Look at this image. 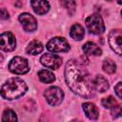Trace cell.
Instances as JSON below:
<instances>
[{
	"mask_svg": "<svg viewBox=\"0 0 122 122\" xmlns=\"http://www.w3.org/2000/svg\"><path fill=\"white\" fill-rule=\"evenodd\" d=\"M84 52L88 55H94V56H99L102 53V50L93 42H87L83 45L82 47Z\"/></svg>",
	"mask_w": 122,
	"mask_h": 122,
	"instance_id": "13",
	"label": "cell"
},
{
	"mask_svg": "<svg viewBox=\"0 0 122 122\" xmlns=\"http://www.w3.org/2000/svg\"><path fill=\"white\" fill-rule=\"evenodd\" d=\"M108 1H111V0H108Z\"/></svg>",
	"mask_w": 122,
	"mask_h": 122,
	"instance_id": "27",
	"label": "cell"
},
{
	"mask_svg": "<svg viewBox=\"0 0 122 122\" xmlns=\"http://www.w3.org/2000/svg\"><path fill=\"white\" fill-rule=\"evenodd\" d=\"M102 68H103L104 71H106L107 73H113V72L115 71L116 66H115V64H114L111 59H106V60L103 62Z\"/></svg>",
	"mask_w": 122,
	"mask_h": 122,
	"instance_id": "18",
	"label": "cell"
},
{
	"mask_svg": "<svg viewBox=\"0 0 122 122\" xmlns=\"http://www.w3.org/2000/svg\"><path fill=\"white\" fill-rule=\"evenodd\" d=\"M43 49H44V47H43V45H42V43H41L40 41H38V40H33V41H31V42L28 45V47H27V49H26V51H27V53H29V54L36 55V54L42 52V51H43Z\"/></svg>",
	"mask_w": 122,
	"mask_h": 122,
	"instance_id": "16",
	"label": "cell"
},
{
	"mask_svg": "<svg viewBox=\"0 0 122 122\" xmlns=\"http://www.w3.org/2000/svg\"><path fill=\"white\" fill-rule=\"evenodd\" d=\"M10 71L15 74H24L27 73L30 71V66L29 62L26 58L20 57V56H15L13 57L8 66Z\"/></svg>",
	"mask_w": 122,
	"mask_h": 122,
	"instance_id": "4",
	"label": "cell"
},
{
	"mask_svg": "<svg viewBox=\"0 0 122 122\" xmlns=\"http://www.w3.org/2000/svg\"><path fill=\"white\" fill-rule=\"evenodd\" d=\"M64 74L68 87L74 93L85 98L94 96L93 79L91 78L84 65L76 60H70L66 64Z\"/></svg>",
	"mask_w": 122,
	"mask_h": 122,
	"instance_id": "1",
	"label": "cell"
},
{
	"mask_svg": "<svg viewBox=\"0 0 122 122\" xmlns=\"http://www.w3.org/2000/svg\"><path fill=\"white\" fill-rule=\"evenodd\" d=\"M111 114L112 117H120L122 116V104H116L111 109Z\"/></svg>",
	"mask_w": 122,
	"mask_h": 122,
	"instance_id": "22",
	"label": "cell"
},
{
	"mask_svg": "<svg viewBox=\"0 0 122 122\" xmlns=\"http://www.w3.org/2000/svg\"><path fill=\"white\" fill-rule=\"evenodd\" d=\"M17 120V116L16 113L12 111V110H5V112H3V116H2V121H11L14 122Z\"/></svg>",
	"mask_w": 122,
	"mask_h": 122,
	"instance_id": "20",
	"label": "cell"
},
{
	"mask_svg": "<svg viewBox=\"0 0 122 122\" xmlns=\"http://www.w3.org/2000/svg\"><path fill=\"white\" fill-rule=\"evenodd\" d=\"M19 21L26 31H33L37 28V22L35 18L28 12L21 13L19 15Z\"/></svg>",
	"mask_w": 122,
	"mask_h": 122,
	"instance_id": "10",
	"label": "cell"
},
{
	"mask_svg": "<svg viewBox=\"0 0 122 122\" xmlns=\"http://www.w3.org/2000/svg\"><path fill=\"white\" fill-rule=\"evenodd\" d=\"M93 86L95 88V91H98L100 92H104L109 89V83L107 79L102 75H96L94 77Z\"/></svg>",
	"mask_w": 122,
	"mask_h": 122,
	"instance_id": "14",
	"label": "cell"
},
{
	"mask_svg": "<svg viewBox=\"0 0 122 122\" xmlns=\"http://www.w3.org/2000/svg\"><path fill=\"white\" fill-rule=\"evenodd\" d=\"M114 91H115V93L117 94V96L122 99V82H119L115 85Z\"/></svg>",
	"mask_w": 122,
	"mask_h": 122,
	"instance_id": "23",
	"label": "cell"
},
{
	"mask_svg": "<svg viewBox=\"0 0 122 122\" xmlns=\"http://www.w3.org/2000/svg\"><path fill=\"white\" fill-rule=\"evenodd\" d=\"M28 87L25 81L20 78L13 77L8 79L1 88V95L4 99L13 100L16 99L27 92Z\"/></svg>",
	"mask_w": 122,
	"mask_h": 122,
	"instance_id": "2",
	"label": "cell"
},
{
	"mask_svg": "<svg viewBox=\"0 0 122 122\" xmlns=\"http://www.w3.org/2000/svg\"><path fill=\"white\" fill-rule=\"evenodd\" d=\"M116 1H117L118 4H121V5H122V0H116Z\"/></svg>",
	"mask_w": 122,
	"mask_h": 122,
	"instance_id": "25",
	"label": "cell"
},
{
	"mask_svg": "<svg viewBox=\"0 0 122 122\" xmlns=\"http://www.w3.org/2000/svg\"><path fill=\"white\" fill-rule=\"evenodd\" d=\"M108 40L112 50L115 53L122 55V30H111L108 36Z\"/></svg>",
	"mask_w": 122,
	"mask_h": 122,
	"instance_id": "7",
	"label": "cell"
},
{
	"mask_svg": "<svg viewBox=\"0 0 122 122\" xmlns=\"http://www.w3.org/2000/svg\"><path fill=\"white\" fill-rule=\"evenodd\" d=\"M1 18L2 19H8L9 18V13L4 8H2V10H1Z\"/></svg>",
	"mask_w": 122,
	"mask_h": 122,
	"instance_id": "24",
	"label": "cell"
},
{
	"mask_svg": "<svg viewBox=\"0 0 122 122\" xmlns=\"http://www.w3.org/2000/svg\"><path fill=\"white\" fill-rule=\"evenodd\" d=\"M86 27L88 30L93 34H101L105 30L103 19L98 13H93L86 19Z\"/></svg>",
	"mask_w": 122,
	"mask_h": 122,
	"instance_id": "3",
	"label": "cell"
},
{
	"mask_svg": "<svg viewBox=\"0 0 122 122\" xmlns=\"http://www.w3.org/2000/svg\"><path fill=\"white\" fill-rule=\"evenodd\" d=\"M116 104H117L116 100L114 99V97H112V96H111V95L102 99V105H103V107H105V108H107V109H112V108L113 106H115Z\"/></svg>",
	"mask_w": 122,
	"mask_h": 122,
	"instance_id": "21",
	"label": "cell"
},
{
	"mask_svg": "<svg viewBox=\"0 0 122 122\" xmlns=\"http://www.w3.org/2000/svg\"><path fill=\"white\" fill-rule=\"evenodd\" d=\"M40 62L43 66H45L48 69L51 70H56L58 69L62 64V58L53 53H46L43 54L40 58Z\"/></svg>",
	"mask_w": 122,
	"mask_h": 122,
	"instance_id": "8",
	"label": "cell"
},
{
	"mask_svg": "<svg viewBox=\"0 0 122 122\" xmlns=\"http://www.w3.org/2000/svg\"><path fill=\"white\" fill-rule=\"evenodd\" d=\"M61 5L65 8L70 14H72L75 11V2L74 0H61Z\"/></svg>",
	"mask_w": 122,
	"mask_h": 122,
	"instance_id": "19",
	"label": "cell"
},
{
	"mask_svg": "<svg viewBox=\"0 0 122 122\" xmlns=\"http://www.w3.org/2000/svg\"><path fill=\"white\" fill-rule=\"evenodd\" d=\"M16 47V40L14 35L10 32L6 31L3 32L0 36V48L4 51H12Z\"/></svg>",
	"mask_w": 122,
	"mask_h": 122,
	"instance_id": "9",
	"label": "cell"
},
{
	"mask_svg": "<svg viewBox=\"0 0 122 122\" xmlns=\"http://www.w3.org/2000/svg\"><path fill=\"white\" fill-rule=\"evenodd\" d=\"M38 76L41 82L43 83H52L55 80L54 74L48 70H41L38 71Z\"/></svg>",
	"mask_w": 122,
	"mask_h": 122,
	"instance_id": "17",
	"label": "cell"
},
{
	"mask_svg": "<svg viewBox=\"0 0 122 122\" xmlns=\"http://www.w3.org/2000/svg\"><path fill=\"white\" fill-rule=\"evenodd\" d=\"M121 15H122V10H121Z\"/></svg>",
	"mask_w": 122,
	"mask_h": 122,
	"instance_id": "26",
	"label": "cell"
},
{
	"mask_svg": "<svg viewBox=\"0 0 122 122\" xmlns=\"http://www.w3.org/2000/svg\"><path fill=\"white\" fill-rule=\"evenodd\" d=\"M44 96L48 103L51 106L59 105L64 99V92L58 87H50L44 92Z\"/></svg>",
	"mask_w": 122,
	"mask_h": 122,
	"instance_id": "5",
	"label": "cell"
},
{
	"mask_svg": "<svg viewBox=\"0 0 122 122\" xmlns=\"http://www.w3.org/2000/svg\"><path fill=\"white\" fill-rule=\"evenodd\" d=\"M30 5L34 12L39 15L47 13L50 10V4L47 0H31Z\"/></svg>",
	"mask_w": 122,
	"mask_h": 122,
	"instance_id": "11",
	"label": "cell"
},
{
	"mask_svg": "<svg viewBox=\"0 0 122 122\" xmlns=\"http://www.w3.org/2000/svg\"><path fill=\"white\" fill-rule=\"evenodd\" d=\"M47 50L51 52H67L70 51V44L63 37H54L48 42Z\"/></svg>",
	"mask_w": 122,
	"mask_h": 122,
	"instance_id": "6",
	"label": "cell"
},
{
	"mask_svg": "<svg viewBox=\"0 0 122 122\" xmlns=\"http://www.w3.org/2000/svg\"><path fill=\"white\" fill-rule=\"evenodd\" d=\"M83 107V110H84V112L86 114V116L92 120H95L98 118L99 116V111L97 109V107L93 104V103H91V102H86L82 105Z\"/></svg>",
	"mask_w": 122,
	"mask_h": 122,
	"instance_id": "12",
	"label": "cell"
},
{
	"mask_svg": "<svg viewBox=\"0 0 122 122\" xmlns=\"http://www.w3.org/2000/svg\"><path fill=\"white\" fill-rule=\"evenodd\" d=\"M70 35L74 40H82L85 35L84 28L79 24H74L70 30Z\"/></svg>",
	"mask_w": 122,
	"mask_h": 122,
	"instance_id": "15",
	"label": "cell"
}]
</instances>
